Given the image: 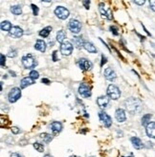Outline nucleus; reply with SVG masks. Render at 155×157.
<instances>
[{
    "label": "nucleus",
    "instance_id": "31",
    "mask_svg": "<svg viewBox=\"0 0 155 157\" xmlns=\"http://www.w3.org/2000/svg\"><path fill=\"white\" fill-rule=\"evenodd\" d=\"M30 77L33 78L34 80L38 79V78L39 77V71H32L30 72Z\"/></svg>",
    "mask_w": 155,
    "mask_h": 157
},
{
    "label": "nucleus",
    "instance_id": "12",
    "mask_svg": "<svg viewBox=\"0 0 155 157\" xmlns=\"http://www.w3.org/2000/svg\"><path fill=\"white\" fill-rule=\"evenodd\" d=\"M24 32L23 30L21 29L20 27H18V26H14L12 28V30L10 31V35L12 36V37L14 38H20L21 36L23 35Z\"/></svg>",
    "mask_w": 155,
    "mask_h": 157
},
{
    "label": "nucleus",
    "instance_id": "42",
    "mask_svg": "<svg viewBox=\"0 0 155 157\" xmlns=\"http://www.w3.org/2000/svg\"><path fill=\"white\" fill-rule=\"evenodd\" d=\"M41 82H42V83H44V84H47V85H48V84H50V81H49L48 79H46V78H43V79L41 80Z\"/></svg>",
    "mask_w": 155,
    "mask_h": 157
},
{
    "label": "nucleus",
    "instance_id": "2",
    "mask_svg": "<svg viewBox=\"0 0 155 157\" xmlns=\"http://www.w3.org/2000/svg\"><path fill=\"white\" fill-rule=\"evenodd\" d=\"M22 64L26 69H33L38 65V62L32 54H27L22 57Z\"/></svg>",
    "mask_w": 155,
    "mask_h": 157
},
{
    "label": "nucleus",
    "instance_id": "22",
    "mask_svg": "<svg viewBox=\"0 0 155 157\" xmlns=\"http://www.w3.org/2000/svg\"><path fill=\"white\" fill-rule=\"evenodd\" d=\"M84 48L87 52H91V53H96V52H97L96 47H95V46H94L92 43H91V42L85 41V43H84Z\"/></svg>",
    "mask_w": 155,
    "mask_h": 157
},
{
    "label": "nucleus",
    "instance_id": "24",
    "mask_svg": "<svg viewBox=\"0 0 155 157\" xmlns=\"http://www.w3.org/2000/svg\"><path fill=\"white\" fill-rule=\"evenodd\" d=\"M39 137H40V139H42L43 142H45L46 144L50 143V142L53 140V135H51V134H49V133H46V132L41 133V134L39 135Z\"/></svg>",
    "mask_w": 155,
    "mask_h": 157
},
{
    "label": "nucleus",
    "instance_id": "13",
    "mask_svg": "<svg viewBox=\"0 0 155 157\" xmlns=\"http://www.w3.org/2000/svg\"><path fill=\"white\" fill-rule=\"evenodd\" d=\"M97 104L98 106L101 108V109H105L107 108L108 104H109V97L106 96V95H104V96H100L98 99H97Z\"/></svg>",
    "mask_w": 155,
    "mask_h": 157
},
{
    "label": "nucleus",
    "instance_id": "39",
    "mask_svg": "<svg viewBox=\"0 0 155 157\" xmlns=\"http://www.w3.org/2000/svg\"><path fill=\"white\" fill-rule=\"evenodd\" d=\"M106 57L104 56V55H102V63H101V66H104V64L106 63Z\"/></svg>",
    "mask_w": 155,
    "mask_h": 157
},
{
    "label": "nucleus",
    "instance_id": "21",
    "mask_svg": "<svg viewBox=\"0 0 155 157\" xmlns=\"http://www.w3.org/2000/svg\"><path fill=\"white\" fill-rule=\"evenodd\" d=\"M73 42H74V45L79 49H80L81 47H84V45L85 43V41L83 39L81 36H76V37H74V38H73Z\"/></svg>",
    "mask_w": 155,
    "mask_h": 157
},
{
    "label": "nucleus",
    "instance_id": "33",
    "mask_svg": "<svg viewBox=\"0 0 155 157\" xmlns=\"http://www.w3.org/2000/svg\"><path fill=\"white\" fill-rule=\"evenodd\" d=\"M0 56H1V66L2 67H5V63H6V57L4 54H0Z\"/></svg>",
    "mask_w": 155,
    "mask_h": 157
},
{
    "label": "nucleus",
    "instance_id": "6",
    "mask_svg": "<svg viewBox=\"0 0 155 157\" xmlns=\"http://www.w3.org/2000/svg\"><path fill=\"white\" fill-rule=\"evenodd\" d=\"M72 52H73V45L69 41L63 42L60 45V52L62 55L68 56V55H70L72 53Z\"/></svg>",
    "mask_w": 155,
    "mask_h": 157
},
{
    "label": "nucleus",
    "instance_id": "17",
    "mask_svg": "<svg viewBox=\"0 0 155 157\" xmlns=\"http://www.w3.org/2000/svg\"><path fill=\"white\" fill-rule=\"evenodd\" d=\"M50 128L54 134H58L59 132H60L62 131V124L60 122L55 121L50 125Z\"/></svg>",
    "mask_w": 155,
    "mask_h": 157
},
{
    "label": "nucleus",
    "instance_id": "30",
    "mask_svg": "<svg viewBox=\"0 0 155 157\" xmlns=\"http://www.w3.org/2000/svg\"><path fill=\"white\" fill-rule=\"evenodd\" d=\"M16 55H17V51L15 49H14V48L10 49V51H9V53H8V56L11 57V58H14V57L16 56Z\"/></svg>",
    "mask_w": 155,
    "mask_h": 157
},
{
    "label": "nucleus",
    "instance_id": "27",
    "mask_svg": "<svg viewBox=\"0 0 155 157\" xmlns=\"http://www.w3.org/2000/svg\"><path fill=\"white\" fill-rule=\"evenodd\" d=\"M11 12L14 14V15H20L22 13V9L19 5H15V6H12L11 7Z\"/></svg>",
    "mask_w": 155,
    "mask_h": 157
},
{
    "label": "nucleus",
    "instance_id": "44",
    "mask_svg": "<svg viewBox=\"0 0 155 157\" xmlns=\"http://www.w3.org/2000/svg\"><path fill=\"white\" fill-rule=\"evenodd\" d=\"M43 157H53L52 155H50V154H46V155H44Z\"/></svg>",
    "mask_w": 155,
    "mask_h": 157
},
{
    "label": "nucleus",
    "instance_id": "43",
    "mask_svg": "<svg viewBox=\"0 0 155 157\" xmlns=\"http://www.w3.org/2000/svg\"><path fill=\"white\" fill-rule=\"evenodd\" d=\"M10 73H11V75H13V76H16V75H15V72L14 71H10Z\"/></svg>",
    "mask_w": 155,
    "mask_h": 157
},
{
    "label": "nucleus",
    "instance_id": "7",
    "mask_svg": "<svg viewBox=\"0 0 155 157\" xmlns=\"http://www.w3.org/2000/svg\"><path fill=\"white\" fill-rule=\"evenodd\" d=\"M69 29L73 33H79L81 30V24L77 19H71L69 22Z\"/></svg>",
    "mask_w": 155,
    "mask_h": 157
},
{
    "label": "nucleus",
    "instance_id": "28",
    "mask_svg": "<svg viewBox=\"0 0 155 157\" xmlns=\"http://www.w3.org/2000/svg\"><path fill=\"white\" fill-rule=\"evenodd\" d=\"M152 117V115L150 114V113H148V114H145L144 116H143V118H142V125L143 126H145L147 127L150 122V118Z\"/></svg>",
    "mask_w": 155,
    "mask_h": 157
},
{
    "label": "nucleus",
    "instance_id": "37",
    "mask_svg": "<svg viewBox=\"0 0 155 157\" xmlns=\"http://www.w3.org/2000/svg\"><path fill=\"white\" fill-rule=\"evenodd\" d=\"M83 4L84 5V7H85V9H89V6H90V1H83Z\"/></svg>",
    "mask_w": 155,
    "mask_h": 157
},
{
    "label": "nucleus",
    "instance_id": "32",
    "mask_svg": "<svg viewBox=\"0 0 155 157\" xmlns=\"http://www.w3.org/2000/svg\"><path fill=\"white\" fill-rule=\"evenodd\" d=\"M31 7H32V10H33V13H34V15H39V8L36 7L35 5H34V4H32V5H31Z\"/></svg>",
    "mask_w": 155,
    "mask_h": 157
},
{
    "label": "nucleus",
    "instance_id": "15",
    "mask_svg": "<svg viewBox=\"0 0 155 157\" xmlns=\"http://www.w3.org/2000/svg\"><path fill=\"white\" fill-rule=\"evenodd\" d=\"M145 132L149 137L154 138L155 139V122H150L147 127H145Z\"/></svg>",
    "mask_w": 155,
    "mask_h": 157
},
{
    "label": "nucleus",
    "instance_id": "45",
    "mask_svg": "<svg viewBox=\"0 0 155 157\" xmlns=\"http://www.w3.org/2000/svg\"><path fill=\"white\" fill-rule=\"evenodd\" d=\"M70 157H80V156H77V155H72V156H70Z\"/></svg>",
    "mask_w": 155,
    "mask_h": 157
},
{
    "label": "nucleus",
    "instance_id": "5",
    "mask_svg": "<svg viewBox=\"0 0 155 157\" xmlns=\"http://www.w3.org/2000/svg\"><path fill=\"white\" fill-rule=\"evenodd\" d=\"M55 14H56L59 19L64 20L69 16V11L66 8L62 7V6H59L56 10H55Z\"/></svg>",
    "mask_w": 155,
    "mask_h": 157
},
{
    "label": "nucleus",
    "instance_id": "9",
    "mask_svg": "<svg viewBox=\"0 0 155 157\" xmlns=\"http://www.w3.org/2000/svg\"><path fill=\"white\" fill-rule=\"evenodd\" d=\"M78 65H79V67H80V70H83V71H89L91 68H92L93 64H92V62L89 61L86 58H80L78 61Z\"/></svg>",
    "mask_w": 155,
    "mask_h": 157
},
{
    "label": "nucleus",
    "instance_id": "25",
    "mask_svg": "<svg viewBox=\"0 0 155 157\" xmlns=\"http://www.w3.org/2000/svg\"><path fill=\"white\" fill-rule=\"evenodd\" d=\"M52 31V27L51 26H48V27H45L44 29H42L40 32H39V35L41 37H48L50 33Z\"/></svg>",
    "mask_w": 155,
    "mask_h": 157
},
{
    "label": "nucleus",
    "instance_id": "29",
    "mask_svg": "<svg viewBox=\"0 0 155 157\" xmlns=\"http://www.w3.org/2000/svg\"><path fill=\"white\" fill-rule=\"evenodd\" d=\"M34 147L39 152H43L44 151V146L42 144H40V143H38V142L34 143Z\"/></svg>",
    "mask_w": 155,
    "mask_h": 157
},
{
    "label": "nucleus",
    "instance_id": "16",
    "mask_svg": "<svg viewBox=\"0 0 155 157\" xmlns=\"http://www.w3.org/2000/svg\"><path fill=\"white\" fill-rule=\"evenodd\" d=\"M104 77L109 80V81H114L115 78H116V73L115 71L111 69V68H106L104 70Z\"/></svg>",
    "mask_w": 155,
    "mask_h": 157
},
{
    "label": "nucleus",
    "instance_id": "38",
    "mask_svg": "<svg viewBox=\"0 0 155 157\" xmlns=\"http://www.w3.org/2000/svg\"><path fill=\"white\" fill-rule=\"evenodd\" d=\"M11 157H24V156L19 154V153H17V152H14V153L11 154Z\"/></svg>",
    "mask_w": 155,
    "mask_h": 157
},
{
    "label": "nucleus",
    "instance_id": "3",
    "mask_svg": "<svg viewBox=\"0 0 155 157\" xmlns=\"http://www.w3.org/2000/svg\"><path fill=\"white\" fill-rule=\"evenodd\" d=\"M107 96L110 99H113V100L119 99L121 96V91H120L119 88L115 85H113V84L109 85L107 88Z\"/></svg>",
    "mask_w": 155,
    "mask_h": 157
},
{
    "label": "nucleus",
    "instance_id": "8",
    "mask_svg": "<svg viewBox=\"0 0 155 157\" xmlns=\"http://www.w3.org/2000/svg\"><path fill=\"white\" fill-rule=\"evenodd\" d=\"M99 10L100 13L103 15V17L106 18L108 20H111L112 19V12L110 9H106L104 3H101L99 5Z\"/></svg>",
    "mask_w": 155,
    "mask_h": 157
},
{
    "label": "nucleus",
    "instance_id": "40",
    "mask_svg": "<svg viewBox=\"0 0 155 157\" xmlns=\"http://www.w3.org/2000/svg\"><path fill=\"white\" fill-rule=\"evenodd\" d=\"M145 3V0H142V1H138V0H136V1H135V4H137V5H139V6H142V5H144Z\"/></svg>",
    "mask_w": 155,
    "mask_h": 157
},
{
    "label": "nucleus",
    "instance_id": "41",
    "mask_svg": "<svg viewBox=\"0 0 155 157\" xmlns=\"http://www.w3.org/2000/svg\"><path fill=\"white\" fill-rule=\"evenodd\" d=\"M57 51H55L54 52H53V60L54 61H57L58 60V58H57Z\"/></svg>",
    "mask_w": 155,
    "mask_h": 157
},
{
    "label": "nucleus",
    "instance_id": "10",
    "mask_svg": "<svg viewBox=\"0 0 155 157\" xmlns=\"http://www.w3.org/2000/svg\"><path fill=\"white\" fill-rule=\"evenodd\" d=\"M99 117L101 119V121L103 122V124L106 127V128H109L112 124V118L109 116L106 113L104 112H100L99 113Z\"/></svg>",
    "mask_w": 155,
    "mask_h": 157
},
{
    "label": "nucleus",
    "instance_id": "26",
    "mask_svg": "<svg viewBox=\"0 0 155 157\" xmlns=\"http://www.w3.org/2000/svg\"><path fill=\"white\" fill-rule=\"evenodd\" d=\"M65 37H66V33L63 31V30H60V31H59L58 32V33H57V40L59 42V43H63L64 42V39H65Z\"/></svg>",
    "mask_w": 155,
    "mask_h": 157
},
{
    "label": "nucleus",
    "instance_id": "36",
    "mask_svg": "<svg viewBox=\"0 0 155 157\" xmlns=\"http://www.w3.org/2000/svg\"><path fill=\"white\" fill-rule=\"evenodd\" d=\"M110 31L113 33L114 35H118V32H117V28L116 27H110Z\"/></svg>",
    "mask_w": 155,
    "mask_h": 157
},
{
    "label": "nucleus",
    "instance_id": "1",
    "mask_svg": "<svg viewBox=\"0 0 155 157\" xmlns=\"http://www.w3.org/2000/svg\"><path fill=\"white\" fill-rule=\"evenodd\" d=\"M124 106L126 110L131 114L139 113L142 109V103L137 98L130 97L124 101Z\"/></svg>",
    "mask_w": 155,
    "mask_h": 157
},
{
    "label": "nucleus",
    "instance_id": "23",
    "mask_svg": "<svg viewBox=\"0 0 155 157\" xmlns=\"http://www.w3.org/2000/svg\"><path fill=\"white\" fill-rule=\"evenodd\" d=\"M0 27H1L2 31L9 32V33H10V31L12 30V28H13L10 21H3V22H1V25H0Z\"/></svg>",
    "mask_w": 155,
    "mask_h": 157
},
{
    "label": "nucleus",
    "instance_id": "20",
    "mask_svg": "<svg viewBox=\"0 0 155 157\" xmlns=\"http://www.w3.org/2000/svg\"><path fill=\"white\" fill-rule=\"evenodd\" d=\"M35 49L41 52H44L45 51H46V43H45L43 40H38L35 42Z\"/></svg>",
    "mask_w": 155,
    "mask_h": 157
},
{
    "label": "nucleus",
    "instance_id": "11",
    "mask_svg": "<svg viewBox=\"0 0 155 157\" xmlns=\"http://www.w3.org/2000/svg\"><path fill=\"white\" fill-rule=\"evenodd\" d=\"M79 94L84 97V98H88L91 96V90H90V88L85 85L84 83H81L80 85V88H79Z\"/></svg>",
    "mask_w": 155,
    "mask_h": 157
},
{
    "label": "nucleus",
    "instance_id": "35",
    "mask_svg": "<svg viewBox=\"0 0 155 157\" xmlns=\"http://www.w3.org/2000/svg\"><path fill=\"white\" fill-rule=\"evenodd\" d=\"M19 128H18L17 127H13L12 128V132L14 133V134H17V133H19Z\"/></svg>",
    "mask_w": 155,
    "mask_h": 157
},
{
    "label": "nucleus",
    "instance_id": "14",
    "mask_svg": "<svg viewBox=\"0 0 155 157\" xmlns=\"http://www.w3.org/2000/svg\"><path fill=\"white\" fill-rule=\"evenodd\" d=\"M115 117L117 119V121L119 123H123L125 121L126 119V115H125V112L123 109H118L115 113Z\"/></svg>",
    "mask_w": 155,
    "mask_h": 157
},
{
    "label": "nucleus",
    "instance_id": "19",
    "mask_svg": "<svg viewBox=\"0 0 155 157\" xmlns=\"http://www.w3.org/2000/svg\"><path fill=\"white\" fill-rule=\"evenodd\" d=\"M130 140H131V143H132V145H133V147H135V149L141 150L142 147H144V144H143V142H142V140L140 139V138L132 137Z\"/></svg>",
    "mask_w": 155,
    "mask_h": 157
},
{
    "label": "nucleus",
    "instance_id": "4",
    "mask_svg": "<svg viewBox=\"0 0 155 157\" xmlns=\"http://www.w3.org/2000/svg\"><path fill=\"white\" fill-rule=\"evenodd\" d=\"M21 97V90L19 88H13L10 92H9L8 94V98H9V101H10L11 103H14L16 101Z\"/></svg>",
    "mask_w": 155,
    "mask_h": 157
},
{
    "label": "nucleus",
    "instance_id": "34",
    "mask_svg": "<svg viewBox=\"0 0 155 157\" xmlns=\"http://www.w3.org/2000/svg\"><path fill=\"white\" fill-rule=\"evenodd\" d=\"M149 6H150L151 10L155 12V0H150V1H149Z\"/></svg>",
    "mask_w": 155,
    "mask_h": 157
},
{
    "label": "nucleus",
    "instance_id": "18",
    "mask_svg": "<svg viewBox=\"0 0 155 157\" xmlns=\"http://www.w3.org/2000/svg\"><path fill=\"white\" fill-rule=\"evenodd\" d=\"M35 83V80L33 78H31L30 76L29 77H24L21 81H20V87L21 89H24L28 86H31Z\"/></svg>",
    "mask_w": 155,
    "mask_h": 157
}]
</instances>
